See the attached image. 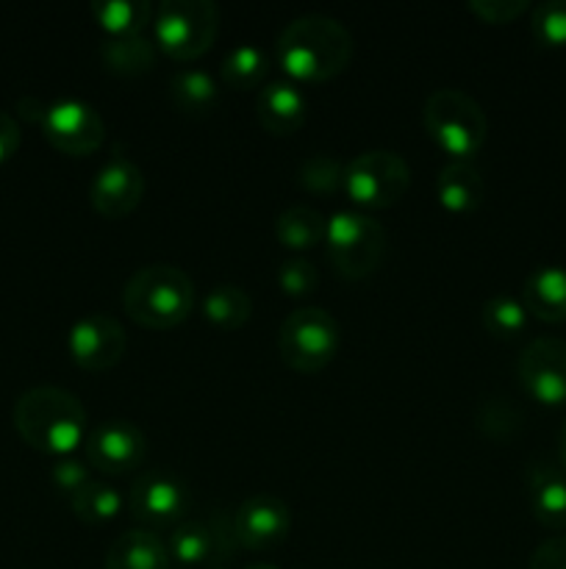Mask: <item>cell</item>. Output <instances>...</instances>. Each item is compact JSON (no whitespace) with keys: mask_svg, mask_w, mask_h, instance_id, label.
<instances>
[{"mask_svg":"<svg viewBox=\"0 0 566 569\" xmlns=\"http://www.w3.org/2000/svg\"><path fill=\"white\" fill-rule=\"evenodd\" d=\"M469 11L488 26H505L530 11L527 0H472Z\"/></svg>","mask_w":566,"mask_h":569,"instance_id":"obj_34","label":"cell"},{"mask_svg":"<svg viewBox=\"0 0 566 569\" xmlns=\"http://www.w3.org/2000/svg\"><path fill=\"white\" fill-rule=\"evenodd\" d=\"M297 183L314 194H333L344 183V164L336 156H309V159L300 164Z\"/></svg>","mask_w":566,"mask_h":569,"instance_id":"obj_30","label":"cell"},{"mask_svg":"<svg viewBox=\"0 0 566 569\" xmlns=\"http://www.w3.org/2000/svg\"><path fill=\"white\" fill-rule=\"evenodd\" d=\"M122 309L142 328L166 331V328L181 326L192 315L194 283L175 264H164V261L144 264L125 281Z\"/></svg>","mask_w":566,"mask_h":569,"instance_id":"obj_3","label":"cell"},{"mask_svg":"<svg viewBox=\"0 0 566 569\" xmlns=\"http://www.w3.org/2000/svg\"><path fill=\"white\" fill-rule=\"evenodd\" d=\"M20 148V126L11 114L0 111V161L11 159Z\"/></svg>","mask_w":566,"mask_h":569,"instance_id":"obj_37","label":"cell"},{"mask_svg":"<svg viewBox=\"0 0 566 569\" xmlns=\"http://www.w3.org/2000/svg\"><path fill=\"white\" fill-rule=\"evenodd\" d=\"M522 306L549 326L566 322V267H536L522 283Z\"/></svg>","mask_w":566,"mask_h":569,"instance_id":"obj_18","label":"cell"},{"mask_svg":"<svg viewBox=\"0 0 566 569\" xmlns=\"http://www.w3.org/2000/svg\"><path fill=\"white\" fill-rule=\"evenodd\" d=\"M233 520L225 515H211L203 520H183L172 528L170 550L172 565L181 569H228L236 550Z\"/></svg>","mask_w":566,"mask_h":569,"instance_id":"obj_9","label":"cell"},{"mask_svg":"<svg viewBox=\"0 0 566 569\" xmlns=\"http://www.w3.org/2000/svg\"><path fill=\"white\" fill-rule=\"evenodd\" d=\"M170 98L183 114L203 117L214 111V106L220 103V89H216L211 72L198 70V67H183V70L172 72Z\"/></svg>","mask_w":566,"mask_h":569,"instance_id":"obj_23","label":"cell"},{"mask_svg":"<svg viewBox=\"0 0 566 569\" xmlns=\"http://www.w3.org/2000/svg\"><path fill=\"white\" fill-rule=\"evenodd\" d=\"M14 426L31 448L64 459L87 437V409L67 389L31 387L17 398Z\"/></svg>","mask_w":566,"mask_h":569,"instance_id":"obj_2","label":"cell"},{"mask_svg":"<svg viewBox=\"0 0 566 569\" xmlns=\"http://www.w3.org/2000/svg\"><path fill=\"white\" fill-rule=\"evenodd\" d=\"M533 37L544 48H566V0H544L530 11Z\"/></svg>","mask_w":566,"mask_h":569,"instance_id":"obj_31","label":"cell"},{"mask_svg":"<svg viewBox=\"0 0 566 569\" xmlns=\"http://www.w3.org/2000/svg\"><path fill=\"white\" fill-rule=\"evenodd\" d=\"M327 259L342 278L372 276L386 256V228L366 211L338 209L327 217Z\"/></svg>","mask_w":566,"mask_h":569,"instance_id":"obj_5","label":"cell"},{"mask_svg":"<svg viewBox=\"0 0 566 569\" xmlns=\"http://www.w3.org/2000/svg\"><path fill=\"white\" fill-rule=\"evenodd\" d=\"M155 56H159V48L144 33H137V37H111L100 48V59H103L105 70L122 78H137L150 72L155 67Z\"/></svg>","mask_w":566,"mask_h":569,"instance_id":"obj_22","label":"cell"},{"mask_svg":"<svg viewBox=\"0 0 566 569\" xmlns=\"http://www.w3.org/2000/svg\"><path fill=\"white\" fill-rule=\"evenodd\" d=\"M44 139L64 156H92L105 139V122L92 103L81 98H61L44 106L39 120Z\"/></svg>","mask_w":566,"mask_h":569,"instance_id":"obj_10","label":"cell"},{"mask_svg":"<svg viewBox=\"0 0 566 569\" xmlns=\"http://www.w3.org/2000/svg\"><path fill=\"white\" fill-rule=\"evenodd\" d=\"M92 11L98 26L111 37H137L155 20L148 0H94Z\"/></svg>","mask_w":566,"mask_h":569,"instance_id":"obj_25","label":"cell"},{"mask_svg":"<svg viewBox=\"0 0 566 569\" xmlns=\"http://www.w3.org/2000/svg\"><path fill=\"white\" fill-rule=\"evenodd\" d=\"M266 72H270V59H266L264 50L253 42H242L236 44V48L228 50L220 67L222 81H225V87L231 89L261 87Z\"/></svg>","mask_w":566,"mask_h":569,"instance_id":"obj_27","label":"cell"},{"mask_svg":"<svg viewBox=\"0 0 566 569\" xmlns=\"http://www.w3.org/2000/svg\"><path fill=\"white\" fill-rule=\"evenodd\" d=\"M242 569H281V567L266 565V561H255V565H247V567H242Z\"/></svg>","mask_w":566,"mask_h":569,"instance_id":"obj_39","label":"cell"},{"mask_svg":"<svg viewBox=\"0 0 566 569\" xmlns=\"http://www.w3.org/2000/svg\"><path fill=\"white\" fill-rule=\"evenodd\" d=\"M527 317L530 315H527V309L522 306V300L511 298V295H492L481 309L483 328H486L494 339L519 337L527 328Z\"/></svg>","mask_w":566,"mask_h":569,"instance_id":"obj_29","label":"cell"},{"mask_svg":"<svg viewBox=\"0 0 566 569\" xmlns=\"http://www.w3.org/2000/svg\"><path fill=\"white\" fill-rule=\"evenodd\" d=\"M259 120L270 133L286 137V133L297 131L309 114V100L300 92L297 83L292 81H270L261 87L259 92Z\"/></svg>","mask_w":566,"mask_h":569,"instance_id":"obj_19","label":"cell"},{"mask_svg":"<svg viewBox=\"0 0 566 569\" xmlns=\"http://www.w3.org/2000/svg\"><path fill=\"white\" fill-rule=\"evenodd\" d=\"M70 506L78 520L89 522V526H100V522H111L120 517L125 498L109 483L92 481L70 500Z\"/></svg>","mask_w":566,"mask_h":569,"instance_id":"obj_28","label":"cell"},{"mask_svg":"<svg viewBox=\"0 0 566 569\" xmlns=\"http://www.w3.org/2000/svg\"><path fill=\"white\" fill-rule=\"evenodd\" d=\"M72 361L87 372H105L122 361L128 350V333L114 317L89 315L70 328L67 337Z\"/></svg>","mask_w":566,"mask_h":569,"instance_id":"obj_13","label":"cell"},{"mask_svg":"<svg viewBox=\"0 0 566 569\" xmlns=\"http://www.w3.org/2000/svg\"><path fill=\"white\" fill-rule=\"evenodd\" d=\"M530 511L549 531H566V470L549 461H536L527 470Z\"/></svg>","mask_w":566,"mask_h":569,"instance_id":"obj_17","label":"cell"},{"mask_svg":"<svg viewBox=\"0 0 566 569\" xmlns=\"http://www.w3.org/2000/svg\"><path fill=\"white\" fill-rule=\"evenodd\" d=\"M220 9L211 0H164L155 9L153 42L175 61H192L214 44Z\"/></svg>","mask_w":566,"mask_h":569,"instance_id":"obj_6","label":"cell"},{"mask_svg":"<svg viewBox=\"0 0 566 569\" xmlns=\"http://www.w3.org/2000/svg\"><path fill=\"white\" fill-rule=\"evenodd\" d=\"M411 170L394 150H364L344 164L342 189L361 209H388L408 192Z\"/></svg>","mask_w":566,"mask_h":569,"instance_id":"obj_8","label":"cell"},{"mask_svg":"<svg viewBox=\"0 0 566 569\" xmlns=\"http://www.w3.org/2000/svg\"><path fill=\"white\" fill-rule=\"evenodd\" d=\"M516 376L536 403L566 406V339H533L516 361Z\"/></svg>","mask_w":566,"mask_h":569,"instance_id":"obj_12","label":"cell"},{"mask_svg":"<svg viewBox=\"0 0 566 569\" xmlns=\"http://www.w3.org/2000/svg\"><path fill=\"white\" fill-rule=\"evenodd\" d=\"M275 278L281 292L289 295V298H305V295L314 292L316 283H320V272H316L314 261L303 259V256L283 261V264L277 267Z\"/></svg>","mask_w":566,"mask_h":569,"instance_id":"obj_32","label":"cell"},{"mask_svg":"<svg viewBox=\"0 0 566 569\" xmlns=\"http://www.w3.org/2000/svg\"><path fill=\"white\" fill-rule=\"evenodd\" d=\"M353 59V37L331 14H300L277 37V61L294 81L336 78Z\"/></svg>","mask_w":566,"mask_h":569,"instance_id":"obj_1","label":"cell"},{"mask_svg":"<svg viewBox=\"0 0 566 569\" xmlns=\"http://www.w3.org/2000/svg\"><path fill=\"white\" fill-rule=\"evenodd\" d=\"M527 569H566V533L549 537L533 550Z\"/></svg>","mask_w":566,"mask_h":569,"instance_id":"obj_36","label":"cell"},{"mask_svg":"<svg viewBox=\"0 0 566 569\" xmlns=\"http://www.w3.org/2000/svg\"><path fill=\"white\" fill-rule=\"evenodd\" d=\"M50 478H53V487L59 489L67 500H72L83 487H87V483H92L89 467L83 465V461L70 459V456L55 461L53 470H50Z\"/></svg>","mask_w":566,"mask_h":569,"instance_id":"obj_33","label":"cell"},{"mask_svg":"<svg viewBox=\"0 0 566 569\" xmlns=\"http://www.w3.org/2000/svg\"><path fill=\"white\" fill-rule=\"evenodd\" d=\"M477 422H481V431L486 433V437L511 439L516 431H519L522 417L511 403H503V415H494L492 406L486 403L481 406V417H477Z\"/></svg>","mask_w":566,"mask_h":569,"instance_id":"obj_35","label":"cell"},{"mask_svg":"<svg viewBox=\"0 0 566 569\" xmlns=\"http://www.w3.org/2000/svg\"><path fill=\"white\" fill-rule=\"evenodd\" d=\"M327 217L311 206H289L277 214L275 237L289 250H311L325 242Z\"/></svg>","mask_w":566,"mask_h":569,"instance_id":"obj_24","label":"cell"},{"mask_svg":"<svg viewBox=\"0 0 566 569\" xmlns=\"http://www.w3.org/2000/svg\"><path fill=\"white\" fill-rule=\"evenodd\" d=\"M128 511L133 520L150 526V531L159 526H172L186 520L192 509V495L189 487L178 476L164 470H150L133 481L128 489Z\"/></svg>","mask_w":566,"mask_h":569,"instance_id":"obj_11","label":"cell"},{"mask_svg":"<svg viewBox=\"0 0 566 569\" xmlns=\"http://www.w3.org/2000/svg\"><path fill=\"white\" fill-rule=\"evenodd\" d=\"M292 531V511L275 495H253L239 503L233 515L236 542L247 550H272L286 542Z\"/></svg>","mask_w":566,"mask_h":569,"instance_id":"obj_16","label":"cell"},{"mask_svg":"<svg viewBox=\"0 0 566 569\" xmlns=\"http://www.w3.org/2000/svg\"><path fill=\"white\" fill-rule=\"evenodd\" d=\"M483 194H486V183L469 161H449L438 170L436 198L447 211H455V214L475 211L483 203Z\"/></svg>","mask_w":566,"mask_h":569,"instance_id":"obj_21","label":"cell"},{"mask_svg":"<svg viewBox=\"0 0 566 569\" xmlns=\"http://www.w3.org/2000/svg\"><path fill=\"white\" fill-rule=\"evenodd\" d=\"M103 569H172V559L159 533L131 528L111 542Z\"/></svg>","mask_w":566,"mask_h":569,"instance_id":"obj_20","label":"cell"},{"mask_svg":"<svg viewBox=\"0 0 566 569\" xmlns=\"http://www.w3.org/2000/svg\"><path fill=\"white\" fill-rule=\"evenodd\" d=\"M148 456V439L142 428L128 420H105L87 437V461L100 472L109 476H125V472L142 467Z\"/></svg>","mask_w":566,"mask_h":569,"instance_id":"obj_14","label":"cell"},{"mask_svg":"<svg viewBox=\"0 0 566 569\" xmlns=\"http://www.w3.org/2000/svg\"><path fill=\"white\" fill-rule=\"evenodd\" d=\"M144 189H148V181L137 161H131L128 156H111L94 172L89 200L98 214L109 217V220H122L142 203Z\"/></svg>","mask_w":566,"mask_h":569,"instance_id":"obj_15","label":"cell"},{"mask_svg":"<svg viewBox=\"0 0 566 569\" xmlns=\"http://www.w3.org/2000/svg\"><path fill=\"white\" fill-rule=\"evenodd\" d=\"M558 456H560V467L566 470V422L560 428V439H558Z\"/></svg>","mask_w":566,"mask_h":569,"instance_id":"obj_38","label":"cell"},{"mask_svg":"<svg viewBox=\"0 0 566 569\" xmlns=\"http://www.w3.org/2000/svg\"><path fill=\"white\" fill-rule=\"evenodd\" d=\"M427 137L453 161H469L486 144L488 120L483 106L464 89L444 87L427 94L422 109Z\"/></svg>","mask_w":566,"mask_h":569,"instance_id":"obj_4","label":"cell"},{"mask_svg":"<svg viewBox=\"0 0 566 569\" xmlns=\"http://www.w3.org/2000/svg\"><path fill=\"white\" fill-rule=\"evenodd\" d=\"M253 315V300L236 283H220L203 298V317L214 328L222 331H236Z\"/></svg>","mask_w":566,"mask_h":569,"instance_id":"obj_26","label":"cell"},{"mask_svg":"<svg viewBox=\"0 0 566 569\" xmlns=\"http://www.w3.org/2000/svg\"><path fill=\"white\" fill-rule=\"evenodd\" d=\"M338 322L320 306L289 311L277 331V353L294 372H320L336 359Z\"/></svg>","mask_w":566,"mask_h":569,"instance_id":"obj_7","label":"cell"}]
</instances>
